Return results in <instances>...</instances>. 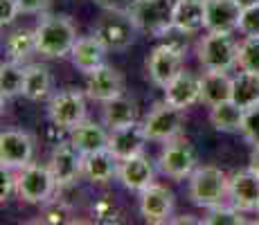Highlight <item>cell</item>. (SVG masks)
I'll return each instance as SVG.
<instances>
[{
	"label": "cell",
	"instance_id": "1",
	"mask_svg": "<svg viewBox=\"0 0 259 225\" xmlns=\"http://www.w3.org/2000/svg\"><path fill=\"white\" fill-rule=\"evenodd\" d=\"M34 34H36V52L48 59L68 57L77 43V29L68 16H46L34 29Z\"/></svg>",
	"mask_w": 259,
	"mask_h": 225
},
{
	"label": "cell",
	"instance_id": "2",
	"mask_svg": "<svg viewBox=\"0 0 259 225\" xmlns=\"http://www.w3.org/2000/svg\"><path fill=\"white\" fill-rule=\"evenodd\" d=\"M230 196V176L219 167H201L189 176V201L198 207H217Z\"/></svg>",
	"mask_w": 259,
	"mask_h": 225
},
{
	"label": "cell",
	"instance_id": "3",
	"mask_svg": "<svg viewBox=\"0 0 259 225\" xmlns=\"http://www.w3.org/2000/svg\"><path fill=\"white\" fill-rule=\"evenodd\" d=\"M57 187V178H54L50 164L43 167V164L29 162L27 167L18 169L16 173V196L27 205L48 203Z\"/></svg>",
	"mask_w": 259,
	"mask_h": 225
},
{
	"label": "cell",
	"instance_id": "4",
	"mask_svg": "<svg viewBox=\"0 0 259 225\" xmlns=\"http://www.w3.org/2000/svg\"><path fill=\"white\" fill-rule=\"evenodd\" d=\"M174 7L176 0H133L126 14L140 32L158 38L174 25Z\"/></svg>",
	"mask_w": 259,
	"mask_h": 225
},
{
	"label": "cell",
	"instance_id": "5",
	"mask_svg": "<svg viewBox=\"0 0 259 225\" xmlns=\"http://www.w3.org/2000/svg\"><path fill=\"white\" fill-rule=\"evenodd\" d=\"M138 32L140 29L136 27V23L126 12H108L95 25V36L102 41L108 52H122L131 48Z\"/></svg>",
	"mask_w": 259,
	"mask_h": 225
},
{
	"label": "cell",
	"instance_id": "6",
	"mask_svg": "<svg viewBox=\"0 0 259 225\" xmlns=\"http://www.w3.org/2000/svg\"><path fill=\"white\" fill-rule=\"evenodd\" d=\"M239 45L230 34L207 32V36L198 43V61L205 70H223L228 72L232 66H237Z\"/></svg>",
	"mask_w": 259,
	"mask_h": 225
},
{
	"label": "cell",
	"instance_id": "7",
	"mask_svg": "<svg viewBox=\"0 0 259 225\" xmlns=\"http://www.w3.org/2000/svg\"><path fill=\"white\" fill-rule=\"evenodd\" d=\"M183 124H185V111L174 104H169L167 99L162 104H158L151 113L144 117L142 126L149 140L153 142H169L171 138L181 135Z\"/></svg>",
	"mask_w": 259,
	"mask_h": 225
},
{
	"label": "cell",
	"instance_id": "8",
	"mask_svg": "<svg viewBox=\"0 0 259 225\" xmlns=\"http://www.w3.org/2000/svg\"><path fill=\"white\" fill-rule=\"evenodd\" d=\"M194 164H196V153H194V147L189 144V140L181 138H171L162 149L160 158H158V167L160 171L169 178L183 180L187 176H192Z\"/></svg>",
	"mask_w": 259,
	"mask_h": 225
},
{
	"label": "cell",
	"instance_id": "9",
	"mask_svg": "<svg viewBox=\"0 0 259 225\" xmlns=\"http://www.w3.org/2000/svg\"><path fill=\"white\" fill-rule=\"evenodd\" d=\"M48 115L52 124L70 131V128H74L77 124H81L86 119V99L79 90L66 88L52 97V102L48 106Z\"/></svg>",
	"mask_w": 259,
	"mask_h": 225
},
{
	"label": "cell",
	"instance_id": "10",
	"mask_svg": "<svg viewBox=\"0 0 259 225\" xmlns=\"http://www.w3.org/2000/svg\"><path fill=\"white\" fill-rule=\"evenodd\" d=\"M183 54L181 50L171 48L167 43H160L147 59V74L153 86L165 90L178 74L183 72Z\"/></svg>",
	"mask_w": 259,
	"mask_h": 225
},
{
	"label": "cell",
	"instance_id": "11",
	"mask_svg": "<svg viewBox=\"0 0 259 225\" xmlns=\"http://www.w3.org/2000/svg\"><path fill=\"white\" fill-rule=\"evenodd\" d=\"M50 169H52L59 187H68L79 176H83V153L74 147L70 140L54 144L52 158H50Z\"/></svg>",
	"mask_w": 259,
	"mask_h": 225
},
{
	"label": "cell",
	"instance_id": "12",
	"mask_svg": "<svg viewBox=\"0 0 259 225\" xmlns=\"http://www.w3.org/2000/svg\"><path fill=\"white\" fill-rule=\"evenodd\" d=\"M86 93L88 97L95 99V102H111V99L124 95V77L117 68L113 66H99L97 70L86 74Z\"/></svg>",
	"mask_w": 259,
	"mask_h": 225
},
{
	"label": "cell",
	"instance_id": "13",
	"mask_svg": "<svg viewBox=\"0 0 259 225\" xmlns=\"http://www.w3.org/2000/svg\"><path fill=\"white\" fill-rule=\"evenodd\" d=\"M34 158V142L27 133L21 131H3L0 135V162L7 169L27 167Z\"/></svg>",
	"mask_w": 259,
	"mask_h": 225
},
{
	"label": "cell",
	"instance_id": "14",
	"mask_svg": "<svg viewBox=\"0 0 259 225\" xmlns=\"http://www.w3.org/2000/svg\"><path fill=\"white\" fill-rule=\"evenodd\" d=\"M140 212L149 223H167L174 212V192L151 183L140 192Z\"/></svg>",
	"mask_w": 259,
	"mask_h": 225
},
{
	"label": "cell",
	"instance_id": "15",
	"mask_svg": "<svg viewBox=\"0 0 259 225\" xmlns=\"http://www.w3.org/2000/svg\"><path fill=\"white\" fill-rule=\"evenodd\" d=\"M203 9H205V29L207 32L232 34L239 27L241 7L237 5V0H205Z\"/></svg>",
	"mask_w": 259,
	"mask_h": 225
},
{
	"label": "cell",
	"instance_id": "16",
	"mask_svg": "<svg viewBox=\"0 0 259 225\" xmlns=\"http://www.w3.org/2000/svg\"><path fill=\"white\" fill-rule=\"evenodd\" d=\"M147 140L149 138H147V133H144V126L133 122V124H128V126L111 131V135H108V151L117 160H126V158H133V156H138V153H142Z\"/></svg>",
	"mask_w": 259,
	"mask_h": 225
},
{
	"label": "cell",
	"instance_id": "17",
	"mask_svg": "<svg viewBox=\"0 0 259 225\" xmlns=\"http://www.w3.org/2000/svg\"><path fill=\"white\" fill-rule=\"evenodd\" d=\"M230 201L241 212L259 209V176L252 169L237 171L230 176Z\"/></svg>",
	"mask_w": 259,
	"mask_h": 225
},
{
	"label": "cell",
	"instance_id": "18",
	"mask_svg": "<svg viewBox=\"0 0 259 225\" xmlns=\"http://www.w3.org/2000/svg\"><path fill=\"white\" fill-rule=\"evenodd\" d=\"M117 178L122 180V185L131 192H142L153 183V167L149 162V158H144L142 153L126 160H119V171Z\"/></svg>",
	"mask_w": 259,
	"mask_h": 225
},
{
	"label": "cell",
	"instance_id": "19",
	"mask_svg": "<svg viewBox=\"0 0 259 225\" xmlns=\"http://www.w3.org/2000/svg\"><path fill=\"white\" fill-rule=\"evenodd\" d=\"M119 171V160L113 156L108 149L102 151H93L83 156V176L95 185H106L117 176Z\"/></svg>",
	"mask_w": 259,
	"mask_h": 225
},
{
	"label": "cell",
	"instance_id": "20",
	"mask_svg": "<svg viewBox=\"0 0 259 225\" xmlns=\"http://www.w3.org/2000/svg\"><path fill=\"white\" fill-rule=\"evenodd\" d=\"M165 99L178 108H189L196 102H201V79H196L192 72L183 70L176 79L165 88Z\"/></svg>",
	"mask_w": 259,
	"mask_h": 225
},
{
	"label": "cell",
	"instance_id": "21",
	"mask_svg": "<svg viewBox=\"0 0 259 225\" xmlns=\"http://www.w3.org/2000/svg\"><path fill=\"white\" fill-rule=\"evenodd\" d=\"M108 50L102 45L97 36H86V38H77L74 43L72 52H70V59H72V66L81 72H93L97 70L99 66H104V57H106Z\"/></svg>",
	"mask_w": 259,
	"mask_h": 225
},
{
	"label": "cell",
	"instance_id": "22",
	"mask_svg": "<svg viewBox=\"0 0 259 225\" xmlns=\"http://www.w3.org/2000/svg\"><path fill=\"white\" fill-rule=\"evenodd\" d=\"M228 99H232V79L223 70H207L201 77V102L212 108Z\"/></svg>",
	"mask_w": 259,
	"mask_h": 225
},
{
	"label": "cell",
	"instance_id": "23",
	"mask_svg": "<svg viewBox=\"0 0 259 225\" xmlns=\"http://www.w3.org/2000/svg\"><path fill=\"white\" fill-rule=\"evenodd\" d=\"M70 142L86 156V153L108 149V133L104 131V126H99V124L83 119L81 124L70 128Z\"/></svg>",
	"mask_w": 259,
	"mask_h": 225
},
{
	"label": "cell",
	"instance_id": "24",
	"mask_svg": "<svg viewBox=\"0 0 259 225\" xmlns=\"http://www.w3.org/2000/svg\"><path fill=\"white\" fill-rule=\"evenodd\" d=\"M133 122H138L136 99L126 97V95H119V97L104 104V124H106L111 131L128 126V124H133Z\"/></svg>",
	"mask_w": 259,
	"mask_h": 225
},
{
	"label": "cell",
	"instance_id": "25",
	"mask_svg": "<svg viewBox=\"0 0 259 225\" xmlns=\"http://www.w3.org/2000/svg\"><path fill=\"white\" fill-rule=\"evenodd\" d=\"M210 122L217 131L223 133H235L241 131V122H243V108L239 106L237 102L228 99V102H221L217 106H212L210 111Z\"/></svg>",
	"mask_w": 259,
	"mask_h": 225
},
{
	"label": "cell",
	"instance_id": "26",
	"mask_svg": "<svg viewBox=\"0 0 259 225\" xmlns=\"http://www.w3.org/2000/svg\"><path fill=\"white\" fill-rule=\"evenodd\" d=\"M174 25L185 32H196L205 27V9L203 3H187V0H176L174 7Z\"/></svg>",
	"mask_w": 259,
	"mask_h": 225
},
{
	"label": "cell",
	"instance_id": "27",
	"mask_svg": "<svg viewBox=\"0 0 259 225\" xmlns=\"http://www.w3.org/2000/svg\"><path fill=\"white\" fill-rule=\"evenodd\" d=\"M50 86H52V74L46 66H27L25 68V88H23V97L32 99V102H38L50 93Z\"/></svg>",
	"mask_w": 259,
	"mask_h": 225
},
{
	"label": "cell",
	"instance_id": "28",
	"mask_svg": "<svg viewBox=\"0 0 259 225\" xmlns=\"http://www.w3.org/2000/svg\"><path fill=\"white\" fill-rule=\"evenodd\" d=\"M232 102H237L243 111L259 102V74L243 72L241 70L232 79Z\"/></svg>",
	"mask_w": 259,
	"mask_h": 225
},
{
	"label": "cell",
	"instance_id": "29",
	"mask_svg": "<svg viewBox=\"0 0 259 225\" xmlns=\"http://www.w3.org/2000/svg\"><path fill=\"white\" fill-rule=\"evenodd\" d=\"M5 50H7L12 61H25L27 57H32L36 52V34L32 29H16L7 36L5 41Z\"/></svg>",
	"mask_w": 259,
	"mask_h": 225
},
{
	"label": "cell",
	"instance_id": "30",
	"mask_svg": "<svg viewBox=\"0 0 259 225\" xmlns=\"http://www.w3.org/2000/svg\"><path fill=\"white\" fill-rule=\"evenodd\" d=\"M25 88V68L18 66V61L9 59L7 63L0 66V93H3V102L9 97L23 95Z\"/></svg>",
	"mask_w": 259,
	"mask_h": 225
},
{
	"label": "cell",
	"instance_id": "31",
	"mask_svg": "<svg viewBox=\"0 0 259 225\" xmlns=\"http://www.w3.org/2000/svg\"><path fill=\"white\" fill-rule=\"evenodd\" d=\"M237 66L243 72L259 74V36H246L239 43Z\"/></svg>",
	"mask_w": 259,
	"mask_h": 225
},
{
	"label": "cell",
	"instance_id": "32",
	"mask_svg": "<svg viewBox=\"0 0 259 225\" xmlns=\"http://www.w3.org/2000/svg\"><path fill=\"white\" fill-rule=\"evenodd\" d=\"M203 223H207V225H243L246 221H243V216H241V209L217 205V207H210V212L203 218Z\"/></svg>",
	"mask_w": 259,
	"mask_h": 225
},
{
	"label": "cell",
	"instance_id": "33",
	"mask_svg": "<svg viewBox=\"0 0 259 225\" xmlns=\"http://www.w3.org/2000/svg\"><path fill=\"white\" fill-rule=\"evenodd\" d=\"M241 135L246 138V142L252 144V147H259V102L243 111Z\"/></svg>",
	"mask_w": 259,
	"mask_h": 225
},
{
	"label": "cell",
	"instance_id": "34",
	"mask_svg": "<svg viewBox=\"0 0 259 225\" xmlns=\"http://www.w3.org/2000/svg\"><path fill=\"white\" fill-rule=\"evenodd\" d=\"M72 216L70 207L63 201H52L43 203V212H41V221L43 223H68Z\"/></svg>",
	"mask_w": 259,
	"mask_h": 225
},
{
	"label": "cell",
	"instance_id": "35",
	"mask_svg": "<svg viewBox=\"0 0 259 225\" xmlns=\"http://www.w3.org/2000/svg\"><path fill=\"white\" fill-rule=\"evenodd\" d=\"M93 216L99 223H117L119 221V209L111 198H102L93 205Z\"/></svg>",
	"mask_w": 259,
	"mask_h": 225
},
{
	"label": "cell",
	"instance_id": "36",
	"mask_svg": "<svg viewBox=\"0 0 259 225\" xmlns=\"http://www.w3.org/2000/svg\"><path fill=\"white\" fill-rule=\"evenodd\" d=\"M239 29L246 36H259V5L241 9V18H239Z\"/></svg>",
	"mask_w": 259,
	"mask_h": 225
},
{
	"label": "cell",
	"instance_id": "37",
	"mask_svg": "<svg viewBox=\"0 0 259 225\" xmlns=\"http://www.w3.org/2000/svg\"><path fill=\"white\" fill-rule=\"evenodd\" d=\"M189 36H192V32H185V29H181V27H176V25H171V27H167L158 38H160L162 43H167V45H171V48H176V50H181V52H185L187 45H189Z\"/></svg>",
	"mask_w": 259,
	"mask_h": 225
},
{
	"label": "cell",
	"instance_id": "38",
	"mask_svg": "<svg viewBox=\"0 0 259 225\" xmlns=\"http://www.w3.org/2000/svg\"><path fill=\"white\" fill-rule=\"evenodd\" d=\"M21 14V7H18V0H0V25H9L14 23V18Z\"/></svg>",
	"mask_w": 259,
	"mask_h": 225
},
{
	"label": "cell",
	"instance_id": "39",
	"mask_svg": "<svg viewBox=\"0 0 259 225\" xmlns=\"http://www.w3.org/2000/svg\"><path fill=\"white\" fill-rule=\"evenodd\" d=\"M12 171H14V169H7V167H3V171H0V180H3V187H0V198H3V203L12 196V192H16V176H14Z\"/></svg>",
	"mask_w": 259,
	"mask_h": 225
},
{
	"label": "cell",
	"instance_id": "40",
	"mask_svg": "<svg viewBox=\"0 0 259 225\" xmlns=\"http://www.w3.org/2000/svg\"><path fill=\"white\" fill-rule=\"evenodd\" d=\"M21 14H41L50 7V0H18Z\"/></svg>",
	"mask_w": 259,
	"mask_h": 225
},
{
	"label": "cell",
	"instance_id": "41",
	"mask_svg": "<svg viewBox=\"0 0 259 225\" xmlns=\"http://www.w3.org/2000/svg\"><path fill=\"white\" fill-rule=\"evenodd\" d=\"M93 3L102 7L104 12H126L133 0H93Z\"/></svg>",
	"mask_w": 259,
	"mask_h": 225
},
{
	"label": "cell",
	"instance_id": "42",
	"mask_svg": "<svg viewBox=\"0 0 259 225\" xmlns=\"http://www.w3.org/2000/svg\"><path fill=\"white\" fill-rule=\"evenodd\" d=\"M250 169L259 176V147H255L250 153Z\"/></svg>",
	"mask_w": 259,
	"mask_h": 225
},
{
	"label": "cell",
	"instance_id": "43",
	"mask_svg": "<svg viewBox=\"0 0 259 225\" xmlns=\"http://www.w3.org/2000/svg\"><path fill=\"white\" fill-rule=\"evenodd\" d=\"M237 5L241 9H246V7H252V5H259V0H237Z\"/></svg>",
	"mask_w": 259,
	"mask_h": 225
},
{
	"label": "cell",
	"instance_id": "44",
	"mask_svg": "<svg viewBox=\"0 0 259 225\" xmlns=\"http://www.w3.org/2000/svg\"><path fill=\"white\" fill-rule=\"evenodd\" d=\"M187 3H205V0H187Z\"/></svg>",
	"mask_w": 259,
	"mask_h": 225
},
{
	"label": "cell",
	"instance_id": "45",
	"mask_svg": "<svg viewBox=\"0 0 259 225\" xmlns=\"http://www.w3.org/2000/svg\"><path fill=\"white\" fill-rule=\"evenodd\" d=\"M257 216H259V209H257Z\"/></svg>",
	"mask_w": 259,
	"mask_h": 225
}]
</instances>
